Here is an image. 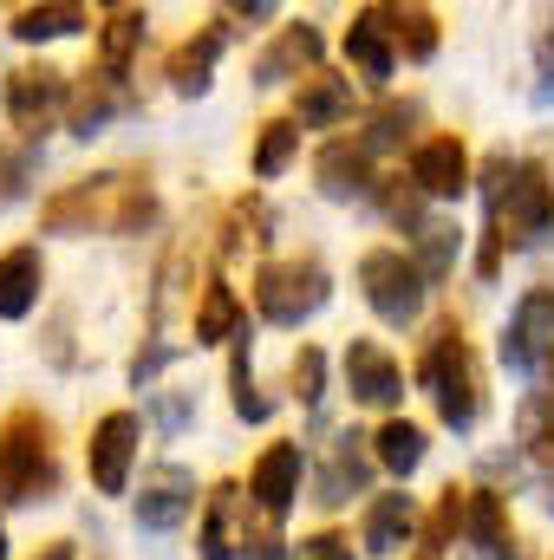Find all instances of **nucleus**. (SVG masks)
<instances>
[{
  "instance_id": "obj_1",
  "label": "nucleus",
  "mask_w": 554,
  "mask_h": 560,
  "mask_svg": "<svg viewBox=\"0 0 554 560\" xmlns=\"http://www.w3.org/2000/svg\"><path fill=\"white\" fill-rule=\"evenodd\" d=\"M157 222V196H150V176L143 170H99V176H79L66 183L59 196H46L39 209V229L46 235H138Z\"/></svg>"
},
{
  "instance_id": "obj_2",
  "label": "nucleus",
  "mask_w": 554,
  "mask_h": 560,
  "mask_svg": "<svg viewBox=\"0 0 554 560\" xmlns=\"http://www.w3.org/2000/svg\"><path fill=\"white\" fill-rule=\"evenodd\" d=\"M417 385L437 398V418L450 430H470L483 418V372H476V352H470L457 319H443L430 332V346L417 352Z\"/></svg>"
},
{
  "instance_id": "obj_3",
  "label": "nucleus",
  "mask_w": 554,
  "mask_h": 560,
  "mask_svg": "<svg viewBox=\"0 0 554 560\" xmlns=\"http://www.w3.org/2000/svg\"><path fill=\"white\" fill-rule=\"evenodd\" d=\"M59 489V456H53V418L20 405L0 423V502H46Z\"/></svg>"
},
{
  "instance_id": "obj_4",
  "label": "nucleus",
  "mask_w": 554,
  "mask_h": 560,
  "mask_svg": "<svg viewBox=\"0 0 554 560\" xmlns=\"http://www.w3.org/2000/svg\"><path fill=\"white\" fill-rule=\"evenodd\" d=\"M554 222V163H516L503 176V189L489 196V229H503V242H535Z\"/></svg>"
},
{
  "instance_id": "obj_5",
  "label": "nucleus",
  "mask_w": 554,
  "mask_h": 560,
  "mask_svg": "<svg viewBox=\"0 0 554 560\" xmlns=\"http://www.w3.org/2000/svg\"><path fill=\"white\" fill-rule=\"evenodd\" d=\"M326 293H333V280H326V268H320L313 255L262 261V275H255V306H262V319H275V326L313 319V313L326 306Z\"/></svg>"
},
{
  "instance_id": "obj_6",
  "label": "nucleus",
  "mask_w": 554,
  "mask_h": 560,
  "mask_svg": "<svg viewBox=\"0 0 554 560\" xmlns=\"http://www.w3.org/2000/svg\"><path fill=\"white\" fill-rule=\"evenodd\" d=\"M359 287H366L372 313L392 319V326L417 319V306H424V275H417L412 255H399V248H372V255L359 261Z\"/></svg>"
},
{
  "instance_id": "obj_7",
  "label": "nucleus",
  "mask_w": 554,
  "mask_h": 560,
  "mask_svg": "<svg viewBox=\"0 0 554 560\" xmlns=\"http://www.w3.org/2000/svg\"><path fill=\"white\" fill-rule=\"evenodd\" d=\"M66 105H72V85L59 66H13L7 72V118L20 138H39Z\"/></svg>"
},
{
  "instance_id": "obj_8",
  "label": "nucleus",
  "mask_w": 554,
  "mask_h": 560,
  "mask_svg": "<svg viewBox=\"0 0 554 560\" xmlns=\"http://www.w3.org/2000/svg\"><path fill=\"white\" fill-rule=\"evenodd\" d=\"M131 456H138V411H105L99 430H92V443H85V469H92L99 495H125Z\"/></svg>"
},
{
  "instance_id": "obj_9",
  "label": "nucleus",
  "mask_w": 554,
  "mask_h": 560,
  "mask_svg": "<svg viewBox=\"0 0 554 560\" xmlns=\"http://www.w3.org/2000/svg\"><path fill=\"white\" fill-rule=\"evenodd\" d=\"M549 339H554V287H529L522 306L509 313V332H503V359L516 372H535L549 359Z\"/></svg>"
},
{
  "instance_id": "obj_10",
  "label": "nucleus",
  "mask_w": 554,
  "mask_h": 560,
  "mask_svg": "<svg viewBox=\"0 0 554 560\" xmlns=\"http://www.w3.org/2000/svg\"><path fill=\"white\" fill-rule=\"evenodd\" d=\"M196 509V476L183 469V463H157L150 476H143V495H138V528L150 535H163V528H176L183 515Z\"/></svg>"
},
{
  "instance_id": "obj_11",
  "label": "nucleus",
  "mask_w": 554,
  "mask_h": 560,
  "mask_svg": "<svg viewBox=\"0 0 554 560\" xmlns=\"http://www.w3.org/2000/svg\"><path fill=\"white\" fill-rule=\"evenodd\" d=\"M346 392L359 398V405H399V392H405V372H399V359L379 346V339H353L346 346Z\"/></svg>"
},
{
  "instance_id": "obj_12",
  "label": "nucleus",
  "mask_w": 554,
  "mask_h": 560,
  "mask_svg": "<svg viewBox=\"0 0 554 560\" xmlns=\"http://www.w3.org/2000/svg\"><path fill=\"white\" fill-rule=\"evenodd\" d=\"M412 183L424 189V196H463L470 189V150H463V138H424L412 150Z\"/></svg>"
},
{
  "instance_id": "obj_13",
  "label": "nucleus",
  "mask_w": 554,
  "mask_h": 560,
  "mask_svg": "<svg viewBox=\"0 0 554 560\" xmlns=\"http://www.w3.org/2000/svg\"><path fill=\"white\" fill-rule=\"evenodd\" d=\"M346 59H353V66H359V79H372V85H385V79H392V66H399V39H392L385 7H366V13L346 26Z\"/></svg>"
},
{
  "instance_id": "obj_14",
  "label": "nucleus",
  "mask_w": 554,
  "mask_h": 560,
  "mask_svg": "<svg viewBox=\"0 0 554 560\" xmlns=\"http://www.w3.org/2000/svg\"><path fill=\"white\" fill-rule=\"evenodd\" d=\"M249 495L262 502L268 522H280V515L293 509V495H300V443H268V450H262V463H255V476H249Z\"/></svg>"
},
{
  "instance_id": "obj_15",
  "label": "nucleus",
  "mask_w": 554,
  "mask_h": 560,
  "mask_svg": "<svg viewBox=\"0 0 554 560\" xmlns=\"http://www.w3.org/2000/svg\"><path fill=\"white\" fill-rule=\"evenodd\" d=\"M249 535H242V489L235 482H216L209 489V509H203V535H196V555L203 560H235Z\"/></svg>"
},
{
  "instance_id": "obj_16",
  "label": "nucleus",
  "mask_w": 554,
  "mask_h": 560,
  "mask_svg": "<svg viewBox=\"0 0 554 560\" xmlns=\"http://www.w3.org/2000/svg\"><path fill=\"white\" fill-rule=\"evenodd\" d=\"M320 46H326L320 26H307V20L280 26L275 46L255 59V79H262V85H275V79H287V72H307V79H313V72H320Z\"/></svg>"
},
{
  "instance_id": "obj_17",
  "label": "nucleus",
  "mask_w": 554,
  "mask_h": 560,
  "mask_svg": "<svg viewBox=\"0 0 554 560\" xmlns=\"http://www.w3.org/2000/svg\"><path fill=\"white\" fill-rule=\"evenodd\" d=\"M339 118H353V79H339V72H313V79H300L293 125L326 131V125H339Z\"/></svg>"
},
{
  "instance_id": "obj_18",
  "label": "nucleus",
  "mask_w": 554,
  "mask_h": 560,
  "mask_svg": "<svg viewBox=\"0 0 554 560\" xmlns=\"http://www.w3.org/2000/svg\"><path fill=\"white\" fill-rule=\"evenodd\" d=\"M313 176H320V189H326V196H339V202H346V196H366V189H372V150H366V143H326V150H320V163H313Z\"/></svg>"
},
{
  "instance_id": "obj_19",
  "label": "nucleus",
  "mask_w": 554,
  "mask_h": 560,
  "mask_svg": "<svg viewBox=\"0 0 554 560\" xmlns=\"http://www.w3.org/2000/svg\"><path fill=\"white\" fill-rule=\"evenodd\" d=\"M39 280H46L39 248H7L0 255V319H26L39 306Z\"/></svg>"
},
{
  "instance_id": "obj_20",
  "label": "nucleus",
  "mask_w": 554,
  "mask_h": 560,
  "mask_svg": "<svg viewBox=\"0 0 554 560\" xmlns=\"http://www.w3.org/2000/svg\"><path fill=\"white\" fill-rule=\"evenodd\" d=\"M463 535L476 541V555H489V560H522V555H516L509 509H503V495H496V489H470V528H463Z\"/></svg>"
},
{
  "instance_id": "obj_21",
  "label": "nucleus",
  "mask_w": 554,
  "mask_h": 560,
  "mask_svg": "<svg viewBox=\"0 0 554 560\" xmlns=\"http://www.w3.org/2000/svg\"><path fill=\"white\" fill-rule=\"evenodd\" d=\"M189 326H196V346H229V339H242V300H235V287H229V280H203V300H196Z\"/></svg>"
},
{
  "instance_id": "obj_22",
  "label": "nucleus",
  "mask_w": 554,
  "mask_h": 560,
  "mask_svg": "<svg viewBox=\"0 0 554 560\" xmlns=\"http://www.w3.org/2000/svg\"><path fill=\"white\" fill-rule=\"evenodd\" d=\"M412 535H417L412 495H372V509H366V555H399Z\"/></svg>"
},
{
  "instance_id": "obj_23",
  "label": "nucleus",
  "mask_w": 554,
  "mask_h": 560,
  "mask_svg": "<svg viewBox=\"0 0 554 560\" xmlns=\"http://www.w3.org/2000/svg\"><path fill=\"white\" fill-rule=\"evenodd\" d=\"M216 52H222V33L209 26V33H189V39H176L170 46V59H163V79L189 98V92H203L209 85V72H216Z\"/></svg>"
},
{
  "instance_id": "obj_24",
  "label": "nucleus",
  "mask_w": 554,
  "mask_h": 560,
  "mask_svg": "<svg viewBox=\"0 0 554 560\" xmlns=\"http://www.w3.org/2000/svg\"><path fill=\"white\" fill-rule=\"evenodd\" d=\"M143 7H105V20H99V72H125L131 66V52L143 46Z\"/></svg>"
},
{
  "instance_id": "obj_25",
  "label": "nucleus",
  "mask_w": 554,
  "mask_h": 560,
  "mask_svg": "<svg viewBox=\"0 0 554 560\" xmlns=\"http://www.w3.org/2000/svg\"><path fill=\"white\" fill-rule=\"evenodd\" d=\"M366 469H372V463H366L359 436H339L333 456H326V469H320V495H313V502H326V509H333V502H353V495L366 489Z\"/></svg>"
},
{
  "instance_id": "obj_26",
  "label": "nucleus",
  "mask_w": 554,
  "mask_h": 560,
  "mask_svg": "<svg viewBox=\"0 0 554 560\" xmlns=\"http://www.w3.org/2000/svg\"><path fill=\"white\" fill-rule=\"evenodd\" d=\"M125 105V92H118V72H85V85L72 92V105H66V118H72V131L79 138H92L112 112Z\"/></svg>"
},
{
  "instance_id": "obj_27",
  "label": "nucleus",
  "mask_w": 554,
  "mask_h": 560,
  "mask_svg": "<svg viewBox=\"0 0 554 560\" xmlns=\"http://www.w3.org/2000/svg\"><path fill=\"white\" fill-rule=\"evenodd\" d=\"M470 528V489H443L437 495V509H430V522H424V535H417V555L424 560H437V555H450V541Z\"/></svg>"
},
{
  "instance_id": "obj_28",
  "label": "nucleus",
  "mask_w": 554,
  "mask_h": 560,
  "mask_svg": "<svg viewBox=\"0 0 554 560\" xmlns=\"http://www.w3.org/2000/svg\"><path fill=\"white\" fill-rule=\"evenodd\" d=\"M372 463H385L392 476H412L417 463H424V430L412 418H385L372 430Z\"/></svg>"
},
{
  "instance_id": "obj_29",
  "label": "nucleus",
  "mask_w": 554,
  "mask_h": 560,
  "mask_svg": "<svg viewBox=\"0 0 554 560\" xmlns=\"http://www.w3.org/2000/svg\"><path fill=\"white\" fill-rule=\"evenodd\" d=\"M79 26H92L85 7H20L13 13V39H26V46L59 39V33H79Z\"/></svg>"
},
{
  "instance_id": "obj_30",
  "label": "nucleus",
  "mask_w": 554,
  "mask_h": 560,
  "mask_svg": "<svg viewBox=\"0 0 554 560\" xmlns=\"http://www.w3.org/2000/svg\"><path fill=\"white\" fill-rule=\"evenodd\" d=\"M385 20H392V39H399L405 59H430L437 52V13L430 7H385Z\"/></svg>"
},
{
  "instance_id": "obj_31",
  "label": "nucleus",
  "mask_w": 554,
  "mask_h": 560,
  "mask_svg": "<svg viewBox=\"0 0 554 560\" xmlns=\"http://www.w3.org/2000/svg\"><path fill=\"white\" fill-rule=\"evenodd\" d=\"M293 143H300V125L293 118H268L262 138H255V176H280L293 163Z\"/></svg>"
},
{
  "instance_id": "obj_32",
  "label": "nucleus",
  "mask_w": 554,
  "mask_h": 560,
  "mask_svg": "<svg viewBox=\"0 0 554 560\" xmlns=\"http://www.w3.org/2000/svg\"><path fill=\"white\" fill-rule=\"evenodd\" d=\"M522 443H529V456L554 469V398L549 392H535V398H522Z\"/></svg>"
},
{
  "instance_id": "obj_33",
  "label": "nucleus",
  "mask_w": 554,
  "mask_h": 560,
  "mask_svg": "<svg viewBox=\"0 0 554 560\" xmlns=\"http://www.w3.org/2000/svg\"><path fill=\"white\" fill-rule=\"evenodd\" d=\"M450 261H457V229H450V222H424V229H417V275L443 280Z\"/></svg>"
},
{
  "instance_id": "obj_34",
  "label": "nucleus",
  "mask_w": 554,
  "mask_h": 560,
  "mask_svg": "<svg viewBox=\"0 0 554 560\" xmlns=\"http://www.w3.org/2000/svg\"><path fill=\"white\" fill-rule=\"evenodd\" d=\"M262 222H268V209H262L255 196L229 202V222H222V255H242L249 242H262Z\"/></svg>"
},
{
  "instance_id": "obj_35",
  "label": "nucleus",
  "mask_w": 554,
  "mask_h": 560,
  "mask_svg": "<svg viewBox=\"0 0 554 560\" xmlns=\"http://www.w3.org/2000/svg\"><path fill=\"white\" fill-rule=\"evenodd\" d=\"M229 392H235V418H249V423H262L275 405L255 392V372H249V352L235 346V359H229Z\"/></svg>"
},
{
  "instance_id": "obj_36",
  "label": "nucleus",
  "mask_w": 554,
  "mask_h": 560,
  "mask_svg": "<svg viewBox=\"0 0 554 560\" xmlns=\"http://www.w3.org/2000/svg\"><path fill=\"white\" fill-rule=\"evenodd\" d=\"M417 125V105H379L372 112V125H366V150H392V143H405V131Z\"/></svg>"
},
{
  "instance_id": "obj_37",
  "label": "nucleus",
  "mask_w": 554,
  "mask_h": 560,
  "mask_svg": "<svg viewBox=\"0 0 554 560\" xmlns=\"http://www.w3.org/2000/svg\"><path fill=\"white\" fill-rule=\"evenodd\" d=\"M320 385H326V359H320L313 346H300V352H293V398H300V405H320Z\"/></svg>"
},
{
  "instance_id": "obj_38",
  "label": "nucleus",
  "mask_w": 554,
  "mask_h": 560,
  "mask_svg": "<svg viewBox=\"0 0 554 560\" xmlns=\"http://www.w3.org/2000/svg\"><path fill=\"white\" fill-rule=\"evenodd\" d=\"M300 560H353V541H346V535H333V528H320V535H307V541H300Z\"/></svg>"
},
{
  "instance_id": "obj_39",
  "label": "nucleus",
  "mask_w": 554,
  "mask_h": 560,
  "mask_svg": "<svg viewBox=\"0 0 554 560\" xmlns=\"http://www.w3.org/2000/svg\"><path fill=\"white\" fill-rule=\"evenodd\" d=\"M20 183H26V150H7L0 143V202H13Z\"/></svg>"
},
{
  "instance_id": "obj_40",
  "label": "nucleus",
  "mask_w": 554,
  "mask_h": 560,
  "mask_svg": "<svg viewBox=\"0 0 554 560\" xmlns=\"http://www.w3.org/2000/svg\"><path fill=\"white\" fill-rule=\"evenodd\" d=\"M417 196H424V189H385V215H392V222H417ZM417 229H424V222H417Z\"/></svg>"
},
{
  "instance_id": "obj_41",
  "label": "nucleus",
  "mask_w": 554,
  "mask_h": 560,
  "mask_svg": "<svg viewBox=\"0 0 554 560\" xmlns=\"http://www.w3.org/2000/svg\"><path fill=\"white\" fill-rule=\"evenodd\" d=\"M242 548H249V560H280V535H275V522H268V528H255V535H249Z\"/></svg>"
},
{
  "instance_id": "obj_42",
  "label": "nucleus",
  "mask_w": 554,
  "mask_h": 560,
  "mask_svg": "<svg viewBox=\"0 0 554 560\" xmlns=\"http://www.w3.org/2000/svg\"><path fill=\"white\" fill-rule=\"evenodd\" d=\"M33 560H72V541H46Z\"/></svg>"
},
{
  "instance_id": "obj_43",
  "label": "nucleus",
  "mask_w": 554,
  "mask_h": 560,
  "mask_svg": "<svg viewBox=\"0 0 554 560\" xmlns=\"http://www.w3.org/2000/svg\"><path fill=\"white\" fill-rule=\"evenodd\" d=\"M0 560H7V535H0Z\"/></svg>"
}]
</instances>
